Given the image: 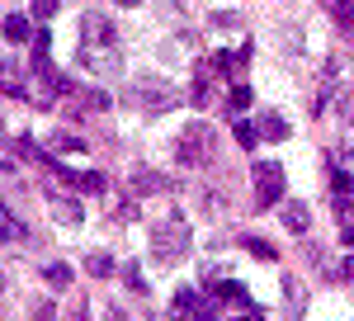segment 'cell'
<instances>
[{
	"label": "cell",
	"instance_id": "6da1fadb",
	"mask_svg": "<svg viewBox=\"0 0 354 321\" xmlns=\"http://www.w3.org/2000/svg\"><path fill=\"white\" fill-rule=\"evenodd\" d=\"M189 250H194V232L180 213L161 217V222L151 227V260L161 269H175L180 260H189Z\"/></svg>",
	"mask_w": 354,
	"mask_h": 321
},
{
	"label": "cell",
	"instance_id": "7a4b0ae2",
	"mask_svg": "<svg viewBox=\"0 0 354 321\" xmlns=\"http://www.w3.org/2000/svg\"><path fill=\"white\" fill-rule=\"evenodd\" d=\"M137 113H170V109L180 104V90L161 76H137L128 80V95H123Z\"/></svg>",
	"mask_w": 354,
	"mask_h": 321
},
{
	"label": "cell",
	"instance_id": "3957f363",
	"mask_svg": "<svg viewBox=\"0 0 354 321\" xmlns=\"http://www.w3.org/2000/svg\"><path fill=\"white\" fill-rule=\"evenodd\" d=\"M213 156H218V133H213L208 123H189V128H180V137H175V160H180V165L203 170Z\"/></svg>",
	"mask_w": 354,
	"mask_h": 321
},
{
	"label": "cell",
	"instance_id": "277c9868",
	"mask_svg": "<svg viewBox=\"0 0 354 321\" xmlns=\"http://www.w3.org/2000/svg\"><path fill=\"white\" fill-rule=\"evenodd\" d=\"M250 180H255V208H274L283 199V165L279 160H255Z\"/></svg>",
	"mask_w": 354,
	"mask_h": 321
},
{
	"label": "cell",
	"instance_id": "5b68a950",
	"mask_svg": "<svg viewBox=\"0 0 354 321\" xmlns=\"http://www.w3.org/2000/svg\"><path fill=\"white\" fill-rule=\"evenodd\" d=\"M76 62H81L90 76H113V71L123 66V62H118V43H113V48H100V43H81Z\"/></svg>",
	"mask_w": 354,
	"mask_h": 321
},
{
	"label": "cell",
	"instance_id": "8992f818",
	"mask_svg": "<svg viewBox=\"0 0 354 321\" xmlns=\"http://www.w3.org/2000/svg\"><path fill=\"white\" fill-rule=\"evenodd\" d=\"M28 66H19L15 57H0V95L10 100H28Z\"/></svg>",
	"mask_w": 354,
	"mask_h": 321
},
{
	"label": "cell",
	"instance_id": "52a82bcc",
	"mask_svg": "<svg viewBox=\"0 0 354 321\" xmlns=\"http://www.w3.org/2000/svg\"><path fill=\"white\" fill-rule=\"evenodd\" d=\"M128 189H133V199H151V194H170V189H175V180H165L161 170H147V165H137L133 180H128Z\"/></svg>",
	"mask_w": 354,
	"mask_h": 321
},
{
	"label": "cell",
	"instance_id": "ba28073f",
	"mask_svg": "<svg viewBox=\"0 0 354 321\" xmlns=\"http://www.w3.org/2000/svg\"><path fill=\"white\" fill-rule=\"evenodd\" d=\"M81 43H100V48H113L118 43V28L104 15H85L81 19Z\"/></svg>",
	"mask_w": 354,
	"mask_h": 321
},
{
	"label": "cell",
	"instance_id": "9c48e42d",
	"mask_svg": "<svg viewBox=\"0 0 354 321\" xmlns=\"http://www.w3.org/2000/svg\"><path fill=\"white\" fill-rule=\"evenodd\" d=\"M48 199H53V217L62 222V227H81V222H85L81 203H76V199H66L57 185H48Z\"/></svg>",
	"mask_w": 354,
	"mask_h": 321
},
{
	"label": "cell",
	"instance_id": "30bf717a",
	"mask_svg": "<svg viewBox=\"0 0 354 321\" xmlns=\"http://www.w3.org/2000/svg\"><path fill=\"white\" fill-rule=\"evenodd\" d=\"M302 312H307V288H302L298 279L288 274V279H283V317H288V321H302Z\"/></svg>",
	"mask_w": 354,
	"mask_h": 321
},
{
	"label": "cell",
	"instance_id": "8fae6325",
	"mask_svg": "<svg viewBox=\"0 0 354 321\" xmlns=\"http://www.w3.org/2000/svg\"><path fill=\"white\" fill-rule=\"evenodd\" d=\"M255 133H260V142H283V137H288V123H283L274 109H260V113H255Z\"/></svg>",
	"mask_w": 354,
	"mask_h": 321
},
{
	"label": "cell",
	"instance_id": "7c38bea8",
	"mask_svg": "<svg viewBox=\"0 0 354 321\" xmlns=\"http://www.w3.org/2000/svg\"><path fill=\"white\" fill-rule=\"evenodd\" d=\"M283 227H288L293 237H302V232L312 227V213H307V203H302V199H293V203H283Z\"/></svg>",
	"mask_w": 354,
	"mask_h": 321
},
{
	"label": "cell",
	"instance_id": "4fadbf2b",
	"mask_svg": "<svg viewBox=\"0 0 354 321\" xmlns=\"http://www.w3.org/2000/svg\"><path fill=\"white\" fill-rule=\"evenodd\" d=\"M322 10L335 19L340 33H354V0H322Z\"/></svg>",
	"mask_w": 354,
	"mask_h": 321
},
{
	"label": "cell",
	"instance_id": "5bb4252c",
	"mask_svg": "<svg viewBox=\"0 0 354 321\" xmlns=\"http://www.w3.org/2000/svg\"><path fill=\"white\" fill-rule=\"evenodd\" d=\"M326 189L335 194V199H350V194H354V175L345 170V165H330V170H326Z\"/></svg>",
	"mask_w": 354,
	"mask_h": 321
},
{
	"label": "cell",
	"instance_id": "9a60e30c",
	"mask_svg": "<svg viewBox=\"0 0 354 321\" xmlns=\"http://www.w3.org/2000/svg\"><path fill=\"white\" fill-rule=\"evenodd\" d=\"M189 100H194L198 109L213 100V66H198V71H194V90H189Z\"/></svg>",
	"mask_w": 354,
	"mask_h": 321
},
{
	"label": "cell",
	"instance_id": "2e32d148",
	"mask_svg": "<svg viewBox=\"0 0 354 321\" xmlns=\"http://www.w3.org/2000/svg\"><path fill=\"white\" fill-rule=\"evenodd\" d=\"M198 302H203L198 288H180V293L170 297V312H175V317H194V312H198Z\"/></svg>",
	"mask_w": 354,
	"mask_h": 321
},
{
	"label": "cell",
	"instance_id": "e0dca14e",
	"mask_svg": "<svg viewBox=\"0 0 354 321\" xmlns=\"http://www.w3.org/2000/svg\"><path fill=\"white\" fill-rule=\"evenodd\" d=\"M43 279H48V288H57V293H66V288H71V265H62V260H53V265H43Z\"/></svg>",
	"mask_w": 354,
	"mask_h": 321
},
{
	"label": "cell",
	"instance_id": "ac0fdd59",
	"mask_svg": "<svg viewBox=\"0 0 354 321\" xmlns=\"http://www.w3.org/2000/svg\"><path fill=\"white\" fill-rule=\"evenodd\" d=\"M85 274H90V279H109V274H113V255L90 250V255H85Z\"/></svg>",
	"mask_w": 354,
	"mask_h": 321
},
{
	"label": "cell",
	"instance_id": "d6986e66",
	"mask_svg": "<svg viewBox=\"0 0 354 321\" xmlns=\"http://www.w3.org/2000/svg\"><path fill=\"white\" fill-rule=\"evenodd\" d=\"M33 33H38V28L28 24L24 15H10V19H5V38H10V43H28Z\"/></svg>",
	"mask_w": 354,
	"mask_h": 321
},
{
	"label": "cell",
	"instance_id": "ffe728a7",
	"mask_svg": "<svg viewBox=\"0 0 354 321\" xmlns=\"http://www.w3.org/2000/svg\"><path fill=\"white\" fill-rule=\"evenodd\" d=\"M76 189H85V194H109V180L100 170H81L76 175Z\"/></svg>",
	"mask_w": 354,
	"mask_h": 321
},
{
	"label": "cell",
	"instance_id": "44dd1931",
	"mask_svg": "<svg viewBox=\"0 0 354 321\" xmlns=\"http://www.w3.org/2000/svg\"><path fill=\"white\" fill-rule=\"evenodd\" d=\"M10 241H24V222H15V217L0 208V246H10Z\"/></svg>",
	"mask_w": 354,
	"mask_h": 321
},
{
	"label": "cell",
	"instance_id": "7402d4cb",
	"mask_svg": "<svg viewBox=\"0 0 354 321\" xmlns=\"http://www.w3.org/2000/svg\"><path fill=\"white\" fill-rule=\"evenodd\" d=\"M241 246L250 250V255H255V260H279V250H274L265 237H241Z\"/></svg>",
	"mask_w": 354,
	"mask_h": 321
},
{
	"label": "cell",
	"instance_id": "603a6c76",
	"mask_svg": "<svg viewBox=\"0 0 354 321\" xmlns=\"http://www.w3.org/2000/svg\"><path fill=\"white\" fill-rule=\"evenodd\" d=\"M194 317H198V321H222V317H227V312H222V297L208 293L203 302H198V312H194Z\"/></svg>",
	"mask_w": 354,
	"mask_h": 321
},
{
	"label": "cell",
	"instance_id": "cb8c5ba5",
	"mask_svg": "<svg viewBox=\"0 0 354 321\" xmlns=\"http://www.w3.org/2000/svg\"><path fill=\"white\" fill-rule=\"evenodd\" d=\"M250 100H255V95H250V85H232V95H227V109H232V113H241V109H250Z\"/></svg>",
	"mask_w": 354,
	"mask_h": 321
},
{
	"label": "cell",
	"instance_id": "d4e9b609",
	"mask_svg": "<svg viewBox=\"0 0 354 321\" xmlns=\"http://www.w3.org/2000/svg\"><path fill=\"white\" fill-rule=\"evenodd\" d=\"M28 321H57V302H53V297H38L33 312H28Z\"/></svg>",
	"mask_w": 354,
	"mask_h": 321
},
{
	"label": "cell",
	"instance_id": "484cf974",
	"mask_svg": "<svg viewBox=\"0 0 354 321\" xmlns=\"http://www.w3.org/2000/svg\"><path fill=\"white\" fill-rule=\"evenodd\" d=\"M53 147H57V152H85L90 142H81V137H71V133H57V137H53Z\"/></svg>",
	"mask_w": 354,
	"mask_h": 321
},
{
	"label": "cell",
	"instance_id": "4316f807",
	"mask_svg": "<svg viewBox=\"0 0 354 321\" xmlns=\"http://www.w3.org/2000/svg\"><path fill=\"white\" fill-rule=\"evenodd\" d=\"M208 24H213V28H236V24H241V15H236V10H222V15L213 10V19H208Z\"/></svg>",
	"mask_w": 354,
	"mask_h": 321
},
{
	"label": "cell",
	"instance_id": "83f0119b",
	"mask_svg": "<svg viewBox=\"0 0 354 321\" xmlns=\"http://www.w3.org/2000/svg\"><path fill=\"white\" fill-rule=\"evenodd\" d=\"M123 284H128L133 293H147V279H142V269H137V265H128V269H123Z\"/></svg>",
	"mask_w": 354,
	"mask_h": 321
},
{
	"label": "cell",
	"instance_id": "f1b7e54d",
	"mask_svg": "<svg viewBox=\"0 0 354 321\" xmlns=\"http://www.w3.org/2000/svg\"><path fill=\"white\" fill-rule=\"evenodd\" d=\"M236 142H241V147H255V142H260V133H255V123H236Z\"/></svg>",
	"mask_w": 354,
	"mask_h": 321
},
{
	"label": "cell",
	"instance_id": "f546056e",
	"mask_svg": "<svg viewBox=\"0 0 354 321\" xmlns=\"http://www.w3.org/2000/svg\"><path fill=\"white\" fill-rule=\"evenodd\" d=\"M57 5H62V0H33V15H38V19H53Z\"/></svg>",
	"mask_w": 354,
	"mask_h": 321
},
{
	"label": "cell",
	"instance_id": "4dcf8cb0",
	"mask_svg": "<svg viewBox=\"0 0 354 321\" xmlns=\"http://www.w3.org/2000/svg\"><path fill=\"white\" fill-rule=\"evenodd\" d=\"M203 199H208V208H227V194H222V189H208Z\"/></svg>",
	"mask_w": 354,
	"mask_h": 321
},
{
	"label": "cell",
	"instance_id": "1f68e13d",
	"mask_svg": "<svg viewBox=\"0 0 354 321\" xmlns=\"http://www.w3.org/2000/svg\"><path fill=\"white\" fill-rule=\"evenodd\" d=\"M335 213L345 217V222H354V203H350V199H340V203H335Z\"/></svg>",
	"mask_w": 354,
	"mask_h": 321
},
{
	"label": "cell",
	"instance_id": "d6a6232c",
	"mask_svg": "<svg viewBox=\"0 0 354 321\" xmlns=\"http://www.w3.org/2000/svg\"><path fill=\"white\" fill-rule=\"evenodd\" d=\"M340 241H345V246L354 250V222H345V227H340Z\"/></svg>",
	"mask_w": 354,
	"mask_h": 321
},
{
	"label": "cell",
	"instance_id": "836d02e7",
	"mask_svg": "<svg viewBox=\"0 0 354 321\" xmlns=\"http://www.w3.org/2000/svg\"><path fill=\"white\" fill-rule=\"evenodd\" d=\"M104 321H123V312L118 307H104Z\"/></svg>",
	"mask_w": 354,
	"mask_h": 321
},
{
	"label": "cell",
	"instance_id": "e575fe53",
	"mask_svg": "<svg viewBox=\"0 0 354 321\" xmlns=\"http://www.w3.org/2000/svg\"><path fill=\"white\" fill-rule=\"evenodd\" d=\"M345 279L354 284V255H345Z\"/></svg>",
	"mask_w": 354,
	"mask_h": 321
},
{
	"label": "cell",
	"instance_id": "d590c367",
	"mask_svg": "<svg viewBox=\"0 0 354 321\" xmlns=\"http://www.w3.org/2000/svg\"><path fill=\"white\" fill-rule=\"evenodd\" d=\"M113 5H123V10H137V5H142V0H113Z\"/></svg>",
	"mask_w": 354,
	"mask_h": 321
},
{
	"label": "cell",
	"instance_id": "8d00e7d4",
	"mask_svg": "<svg viewBox=\"0 0 354 321\" xmlns=\"http://www.w3.org/2000/svg\"><path fill=\"white\" fill-rule=\"evenodd\" d=\"M0 288H5V279H0Z\"/></svg>",
	"mask_w": 354,
	"mask_h": 321
}]
</instances>
